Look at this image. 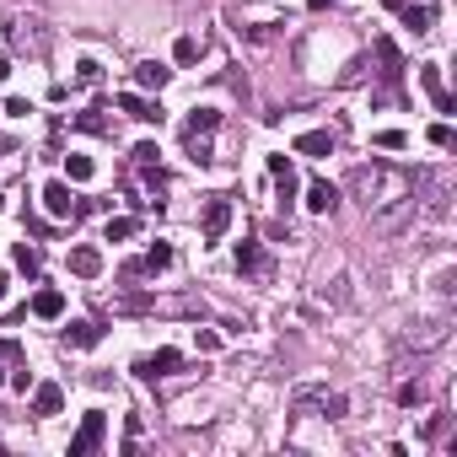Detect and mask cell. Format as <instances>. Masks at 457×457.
<instances>
[{
    "label": "cell",
    "mask_w": 457,
    "mask_h": 457,
    "mask_svg": "<svg viewBox=\"0 0 457 457\" xmlns=\"http://www.w3.org/2000/svg\"><path fill=\"white\" fill-rule=\"evenodd\" d=\"M415 183H419L415 172H404L393 162H372V167L350 172V194L376 215V226H388V231L415 215Z\"/></svg>",
    "instance_id": "obj_1"
},
{
    "label": "cell",
    "mask_w": 457,
    "mask_h": 457,
    "mask_svg": "<svg viewBox=\"0 0 457 457\" xmlns=\"http://www.w3.org/2000/svg\"><path fill=\"white\" fill-rule=\"evenodd\" d=\"M103 436H108V415H103V409H92V415L81 419V431L70 436V457H86V452H97V447H103Z\"/></svg>",
    "instance_id": "obj_2"
},
{
    "label": "cell",
    "mask_w": 457,
    "mask_h": 457,
    "mask_svg": "<svg viewBox=\"0 0 457 457\" xmlns=\"http://www.w3.org/2000/svg\"><path fill=\"white\" fill-rule=\"evenodd\" d=\"M231 226V199H205V210H199V231H205L210 242H221Z\"/></svg>",
    "instance_id": "obj_3"
},
{
    "label": "cell",
    "mask_w": 457,
    "mask_h": 457,
    "mask_svg": "<svg viewBox=\"0 0 457 457\" xmlns=\"http://www.w3.org/2000/svg\"><path fill=\"white\" fill-rule=\"evenodd\" d=\"M178 366H183V355L162 344L156 355H140V360H135V376H140V382H151V376H172Z\"/></svg>",
    "instance_id": "obj_4"
},
{
    "label": "cell",
    "mask_w": 457,
    "mask_h": 457,
    "mask_svg": "<svg viewBox=\"0 0 457 457\" xmlns=\"http://www.w3.org/2000/svg\"><path fill=\"white\" fill-rule=\"evenodd\" d=\"M43 210H49V215H76V194H70V183H60V178H54V183H43Z\"/></svg>",
    "instance_id": "obj_5"
},
{
    "label": "cell",
    "mask_w": 457,
    "mask_h": 457,
    "mask_svg": "<svg viewBox=\"0 0 457 457\" xmlns=\"http://www.w3.org/2000/svg\"><path fill=\"white\" fill-rule=\"evenodd\" d=\"M60 409H65V388L60 382H38L33 388V415L49 419V415H60Z\"/></svg>",
    "instance_id": "obj_6"
},
{
    "label": "cell",
    "mask_w": 457,
    "mask_h": 457,
    "mask_svg": "<svg viewBox=\"0 0 457 457\" xmlns=\"http://www.w3.org/2000/svg\"><path fill=\"white\" fill-rule=\"evenodd\" d=\"M119 108H124L129 119H140V124H162V119H167L162 103H146V97H135V92H124V97H119Z\"/></svg>",
    "instance_id": "obj_7"
},
{
    "label": "cell",
    "mask_w": 457,
    "mask_h": 457,
    "mask_svg": "<svg viewBox=\"0 0 457 457\" xmlns=\"http://www.w3.org/2000/svg\"><path fill=\"white\" fill-rule=\"evenodd\" d=\"M296 156H333V129H307V135H296Z\"/></svg>",
    "instance_id": "obj_8"
},
{
    "label": "cell",
    "mask_w": 457,
    "mask_h": 457,
    "mask_svg": "<svg viewBox=\"0 0 457 457\" xmlns=\"http://www.w3.org/2000/svg\"><path fill=\"white\" fill-rule=\"evenodd\" d=\"M33 317H43V323H54V317H65V291H54V285H43V291L33 296Z\"/></svg>",
    "instance_id": "obj_9"
},
{
    "label": "cell",
    "mask_w": 457,
    "mask_h": 457,
    "mask_svg": "<svg viewBox=\"0 0 457 457\" xmlns=\"http://www.w3.org/2000/svg\"><path fill=\"white\" fill-rule=\"evenodd\" d=\"M65 344H76V350H92L97 339H103V323H92V317H81V323H70V329L60 333Z\"/></svg>",
    "instance_id": "obj_10"
},
{
    "label": "cell",
    "mask_w": 457,
    "mask_h": 457,
    "mask_svg": "<svg viewBox=\"0 0 457 457\" xmlns=\"http://www.w3.org/2000/svg\"><path fill=\"white\" fill-rule=\"evenodd\" d=\"M70 274L97 280V274H103V253H97V248H70Z\"/></svg>",
    "instance_id": "obj_11"
},
{
    "label": "cell",
    "mask_w": 457,
    "mask_h": 457,
    "mask_svg": "<svg viewBox=\"0 0 457 457\" xmlns=\"http://www.w3.org/2000/svg\"><path fill=\"white\" fill-rule=\"evenodd\" d=\"M167 76H172V70H167L162 60H140V65H135V86H146V92H162Z\"/></svg>",
    "instance_id": "obj_12"
},
{
    "label": "cell",
    "mask_w": 457,
    "mask_h": 457,
    "mask_svg": "<svg viewBox=\"0 0 457 457\" xmlns=\"http://www.w3.org/2000/svg\"><path fill=\"white\" fill-rule=\"evenodd\" d=\"M372 49H376V60H382V81H404V60H398L393 38H376Z\"/></svg>",
    "instance_id": "obj_13"
},
{
    "label": "cell",
    "mask_w": 457,
    "mask_h": 457,
    "mask_svg": "<svg viewBox=\"0 0 457 457\" xmlns=\"http://www.w3.org/2000/svg\"><path fill=\"white\" fill-rule=\"evenodd\" d=\"M237 269H242V274H269L264 248H258V242H237Z\"/></svg>",
    "instance_id": "obj_14"
},
{
    "label": "cell",
    "mask_w": 457,
    "mask_h": 457,
    "mask_svg": "<svg viewBox=\"0 0 457 457\" xmlns=\"http://www.w3.org/2000/svg\"><path fill=\"white\" fill-rule=\"evenodd\" d=\"M333 205H339V188H333V183H312V188H307V210L329 215Z\"/></svg>",
    "instance_id": "obj_15"
},
{
    "label": "cell",
    "mask_w": 457,
    "mask_h": 457,
    "mask_svg": "<svg viewBox=\"0 0 457 457\" xmlns=\"http://www.w3.org/2000/svg\"><path fill=\"white\" fill-rule=\"evenodd\" d=\"M215 124H221V113H215V108H194V113L183 119V135H210Z\"/></svg>",
    "instance_id": "obj_16"
},
{
    "label": "cell",
    "mask_w": 457,
    "mask_h": 457,
    "mask_svg": "<svg viewBox=\"0 0 457 457\" xmlns=\"http://www.w3.org/2000/svg\"><path fill=\"white\" fill-rule=\"evenodd\" d=\"M76 129H92V135H113V119H103V108H86V113H76Z\"/></svg>",
    "instance_id": "obj_17"
},
{
    "label": "cell",
    "mask_w": 457,
    "mask_h": 457,
    "mask_svg": "<svg viewBox=\"0 0 457 457\" xmlns=\"http://www.w3.org/2000/svg\"><path fill=\"white\" fill-rule=\"evenodd\" d=\"M140 264H146L151 274H162V269H172V248H167V242H151L146 248V258H140Z\"/></svg>",
    "instance_id": "obj_18"
},
{
    "label": "cell",
    "mask_w": 457,
    "mask_h": 457,
    "mask_svg": "<svg viewBox=\"0 0 457 457\" xmlns=\"http://www.w3.org/2000/svg\"><path fill=\"white\" fill-rule=\"evenodd\" d=\"M372 146L376 151H409V135H404V129H376Z\"/></svg>",
    "instance_id": "obj_19"
},
{
    "label": "cell",
    "mask_w": 457,
    "mask_h": 457,
    "mask_svg": "<svg viewBox=\"0 0 457 457\" xmlns=\"http://www.w3.org/2000/svg\"><path fill=\"white\" fill-rule=\"evenodd\" d=\"M274 194H280V210H291V199H296V167L274 172Z\"/></svg>",
    "instance_id": "obj_20"
},
{
    "label": "cell",
    "mask_w": 457,
    "mask_h": 457,
    "mask_svg": "<svg viewBox=\"0 0 457 457\" xmlns=\"http://www.w3.org/2000/svg\"><path fill=\"white\" fill-rule=\"evenodd\" d=\"M398 11H404V27H409V33H431V11H425V6H398Z\"/></svg>",
    "instance_id": "obj_21"
},
{
    "label": "cell",
    "mask_w": 457,
    "mask_h": 457,
    "mask_svg": "<svg viewBox=\"0 0 457 457\" xmlns=\"http://www.w3.org/2000/svg\"><path fill=\"white\" fill-rule=\"evenodd\" d=\"M103 237H108V242H124V237H135V221H129V215H108Z\"/></svg>",
    "instance_id": "obj_22"
},
{
    "label": "cell",
    "mask_w": 457,
    "mask_h": 457,
    "mask_svg": "<svg viewBox=\"0 0 457 457\" xmlns=\"http://www.w3.org/2000/svg\"><path fill=\"white\" fill-rule=\"evenodd\" d=\"M11 258H17L22 274H38V248H33V242H17V248H11Z\"/></svg>",
    "instance_id": "obj_23"
},
{
    "label": "cell",
    "mask_w": 457,
    "mask_h": 457,
    "mask_svg": "<svg viewBox=\"0 0 457 457\" xmlns=\"http://www.w3.org/2000/svg\"><path fill=\"white\" fill-rule=\"evenodd\" d=\"M129 162H135V167H162V151H156V146L146 140V146H135V151H129Z\"/></svg>",
    "instance_id": "obj_24"
},
{
    "label": "cell",
    "mask_w": 457,
    "mask_h": 457,
    "mask_svg": "<svg viewBox=\"0 0 457 457\" xmlns=\"http://www.w3.org/2000/svg\"><path fill=\"white\" fill-rule=\"evenodd\" d=\"M398 404H404V409L425 404V382H404V388H398Z\"/></svg>",
    "instance_id": "obj_25"
},
{
    "label": "cell",
    "mask_w": 457,
    "mask_h": 457,
    "mask_svg": "<svg viewBox=\"0 0 457 457\" xmlns=\"http://www.w3.org/2000/svg\"><path fill=\"white\" fill-rule=\"evenodd\" d=\"M65 172H70L76 183H86V178H92V156H65Z\"/></svg>",
    "instance_id": "obj_26"
},
{
    "label": "cell",
    "mask_w": 457,
    "mask_h": 457,
    "mask_svg": "<svg viewBox=\"0 0 457 457\" xmlns=\"http://www.w3.org/2000/svg\"><path fill=\"white\" fill-rule=\"evenodd\" d=\"M76 81H81V86H97V81H103V65H97V60H81V65H76Z\"/></svg>",
    "instance_id": "obj_27"
},
{
    "label": "cell",
    "mask_w": 457,
    "mask_h": 457,
    "mask_svg": "<svg viewBox=\"0 0 457 457\" xmlns=\"http://www.w3.org/2000/svg\"><path fill=\"white\" fill-rule=\"evenodd\" d=\"M172 60H178V65H194V60H199V38H178Z\"/></svg>",
    "instance_id": "obj_28"
},
{
    "label": "cell",
    "mask_w": 457,
    "mask_h": 457,
    "mask_svg": "<svg viewBox=\"0 0 457 457\" xmlns=\"http://www.w3.org/2000/svg\"><path fill=\"white\" fill-rule=\"evenodd\" d=\"M188 162H194V167H210V146L199 140V135H188Z\"/></svg>",
    "instance_id": "obj_29"
},
{
    "label": "cell",
    "mask_w": 457,
    "mask_h": 457,
    "mask_svg": "<svg viewBox=\"0 0 457 457\" xmlns=\"http://www.w3.org/2000/svg\"><path fill=\"white\" fill-rule=\"evenodd\" d=\"M419 86H425V92H441V65H419Z\"/></svg>",
    "instance_id": "obj_30"
},
{
    "label": "cell",
    "mask_w": 457,
    "mask_h": 457,
    "mask_svg": "<svg viewBox=\"0 0 457 457\" xmlns=\"http://www.w3.org/2000/svg\"><path fill=\"white\" fill-rule=\"evenodd\" d=\"M431 146H436V151L452 146V124H447V119H441V124H431Z\"/></svg>",
    "instance_id": "obj_31"
},
{
    "label": "cell",
    "mask_w": 457,
    "mask_h": 457,
    "mask_svg": "<svg viewBox=\"0 0 457 457\" xmlns=\"http://www.w3.org/2000/svg\"><path fill=\"white\" fill-rule=\"evenodd\" d=\"M6 113H11V119H27V113H33V103H27V97H6Z\"/></svg>",
    "instance_id": "obj_32"
},
{
    "label": "cell",
    "mask_w": 457,
    "mask_h": 457,
    "mask_svg": "<svg viewBox=\"0 0 457 457\" xmlns=\"http://www.w3.org/2000/svg\"><path fill=\"white\" fill-rule=\"evenodd\" d=\"M11 388H17V393H27V388H33V372H27V360H17V376H11Z\"/></svg>",
    "instance_id": "obj_33"
},
{
    "label": "cell",
    "mask_w": 457,
    "mask_h": 457,
    "mask_svg": "<svg viewBox=\"0 0 457 457\" xmlns=\"http://www.w3.org/2000/svg\"><path fill=\"white\" fill-rule=\"evenodd\" d=\"M194 344H199V350L210 355V350H215V344H221V339H215V333H210V329H194Z\"/></svg>",
    "instance_id": "obj_34"
},
{
    "label": "cell",
    "mask_w": 457,
    "mask_h": 457,
    "mask_svg": "<svg viewBox=\"0 0 457 457\" xmlns=\"http://www.w3.org/2000/svg\"><path fill=\"white\" fill-rule=\"evenodd\" d=\"M0 355H6V360H22V344L17 339H0Z\"/></svg>",
    "instance_id": "obj_35"
},
{
    "label": "cell",
    "mask_w": 457,
    "mask_h": 457,
    "mask_svg": "<svg viewBox=\"0 0 457 457\" xmlns=\"http://www.w3.org/2000/svg\"><path fill=\"white\" fill-rule=\"evenodd\" d=\"M6 76H11V60H6V54H0V81H6Z\"/></svg>",
    "instance_id": "obj_36"
},
{
    "label": "cell",
    "mask_w": 457,
    "mask_h": 457,
    "mask_svg": "<svg viewBox=\"0 0 457 457\" xmlns=\"http://www.w3.org/2000/svg\"><path fill=\"white\" fill-rule=\"evenodd\" d=\"M307 6H312V11H323V6H333V0H307Z\"/></svg>",
    "instance_id": "obj_37"
},
{
    "label": "cell",
    "mask_w": 457,
    "mask_h": 457,
    "mask_svg": "<svg viewBox=\"0 0 457 457\" xmlns=\"http://www.w3.org/2000/svg\"><path fill=\"white\" fill-rule=\"evenodd\" d=\"M6 285H11V280H6V269H0V301H6Z\"/></svg>",
    "instance_id": "obj_38"
},
{
    "label": "cell",
    "mask_w": 457,
    "mask_h": 457,
    "mask_svg": "<svg viewBox=\"0 0 457 457\" xmlns=\"http://www.w3.org/2000/svg\"><path fill=\"white\" fill-rule=\"evenodd\" d=\"M0 366H6V355H0ZM0 382H6V372H0Z\"/></svg>",
    "instance_id": "obj_39"
},
{
    "label": "cell",
    "mask_w": 457,
    "mask_h": 457,
    "mask_svg": "<svg viewBox=\"0 0 457 457\" xmlns=\"http://www.w3.org/2000/svg\"><path fill=\"white\" fill-rule=\"evenodd\" d=\"M0 205H6V194H0Z\"/></svg>",
    "instance_id": "obj_40"
}]
</instances>
